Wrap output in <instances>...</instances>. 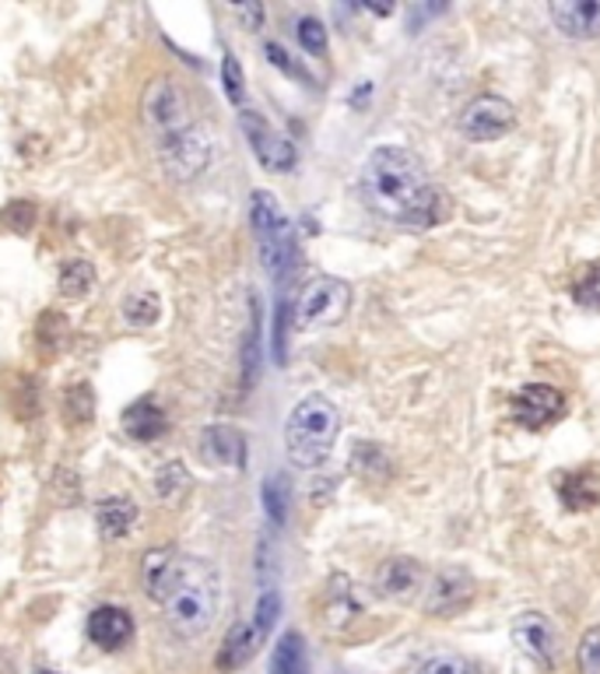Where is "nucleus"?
Returning <instances> with one entry per match:
<instances>
[{"instance_id": "1", "label": "nucleus", "mask_w": 600, "mask_h": 674, "mask_svg": "<svg viewBox=\"0 0 600 674\" xmlns=\"http://www.w3.org/2000/svg\"><path fill=\"white\" fill-rule=\"evenodd\" d=\"M362 193L372 212L404 229H432L449 212L446 193L432 183L422 158L394 144L376 148L366 158Z\"/></svg>"}, {"instance_id": "2", "label": "nucleus", "mask_w": 600, "mask_h": 674, "mask_svg": "<svg viewBox=\"0 0 600 674\" xmlns=\"http://www.w3.org/2000/svg\"><path fill=\"white\" fill-rule=\"evenodd\" d=\"M218 573L207 559H183V576H179L173 597L165 601V622L173 636L193 643L201 639L218 619Z\"/></svg>"}, {"instance_id": "3", "label": "nucleus", "mask_w": 600, "mask_h": 674, "mask_svg": "<svg viewBox=\"0 0 600 674\" xmlns=\"http://www.w3.org/2000/svg\"><path fill=\"white\" fill-rule=\"evenodd\" d=\"M341 415L323 394H309L292 408L289 422H284V449L295 468H320L330 457V449L337 443Z\"/></svg>"}, {"instance_id": "4", "label": "nucleus", "mask_w": 600, "mask_h": 674, "mask_svg": "<svg viewBox=\"0 0 600 674\" xmlns=\"http://www.w3.org/2000/svg\"><path fill=\"white\" fill-rule=\"evenodd\" d=\"M250 225L260 243V260L267 267V275L278 278L281 284H289L295 271V239L289 229V218H284L271 190L250 193Z\"/></svg>"}, {"instance_id": "5", "label": "nucleus", "mask_w": 600, "mask_h": 674, "mask_svg": "<svg viewBox=\"0 0 600 674\" xmlns=\"http://www.w3.org/2000/svg\"><path fill=\"white\" fill-rule=\"evenodd\" d=\"M155 152L162 169L169 173L176 183H193L201 179L215 162V141L201 124H190L176 133H165V138H155Z\"/></svg>"}, {"instance_id": "6", "label": "nucleus", "mask_w": 600, "mask_h": 674, "mask_svg": "<svg viewBox=\"0 0 600 674\" xmlns=\"http://www.w3.org/2000/svg\"><path fill=\"white\" fill-rule=\"evenodd\" d=\"M141 116L144 124L152 127L155 138H165V133H176L190 127V102L187 92L179 88L176 78H155L148 81L144 96H141Z\"/></svg>"}, {"instance_id": "7", "label": "nucleus", "mask_w": 600, "mask_h": 674, "mask_svg": "<svg viewBox=\"0 0 600 674\" xmlns=\"http://www.w3.org/2000/svg\"><path fill=\"white\" fill-rule=\"evenodd\" d=\"M352 306V289L341 278H312L303 295L295 303V323L309 331V327H330L337 323Z\"/></svg>"}, {"instance_id": "8", "label": "nucleus", "mask_w": 600, "mask_h": 674, "mask_svg": "<svg viewBox=\"0 0 600 674\" xmlns=\"http://www.w3.org/2000/svg\"><path fill=\"white\" fill-rule=\"evenodd\" d=\"M239 130H243L253 158H257L267 173H292L295 169V162H298L295 144L284 138L281 130L267 124L257 110H239Z\"/></svg>"}, {"instance_id": "9", "label": "nucleus", "mask_w": 600, "mask_h": 674, "mask_svg": "<svg viewBox=\"0 0 600 674\" xmlns=\"http://www.w3.org/2000/svg\"><path fill=\"white\" fill-rule=\"evenodd\" d=\"M516 127V110L513 102L502 96H477L471 99L460 113V130L468 141H499L502 133H509Z\"/></svg>"}, {"instance_id": "10", "label": "nucleus", "mask_w": 600, "mask_h": 674, "mask_svg": "<svg viewBox=\"0 0 600 674\" xmlns=\"http://www.w3.org/2000/svg\"><path fill=\"white\" fill-rule=\"evenodd\" d=\"M471 597H474L471 573H463V569H457V565H446V569H439V573L429 580L422 608H425V615L449 619V615H457L460 608H468Z\"/></svg>"}, {"instance_id": "11", "label": "nucleus", "mask_w": 600, "mask_h": 674, "mask_svg": "<svg viewBox=\"0 0 600 674\" xmlns=\"http://www.w3.org/2000/svg\"><path fill=\"white\" fill-rule=\"evenodd\" d=\"M565 415V394L548 383H531L513 394V418L523 429H545Z\"/></svg>"}, {"instance_id": "12", "label": "nucleus", "mask_w": 600, "mask_h": 674, "mask_svg": "<svg viewBox=\"0 0 600 674\" xmlns=\"http://www.w3.org/2000/svg\"><path fill=\"white\" fill-rule=\"evenodd\" d=\"M513 647L541 667H554V661H559V636H554V625L541 611H523L513 622Z\"/></svg>"}, {"instance_id": "13", "label": "nucleus", "mask_w": 600, "mask_h": 674, "mask_svg": "<svg viewBox=\"0 0 600 674\" xmlns=\"http://www.w3.org/2000/svg\"><path fill=\"white\" fill-rule=\"evenodd\" d=\"M183 576V556L173 548H152L141 559V587L155 605H165Z\"/></svg>"}, {"instance_id": "14", "label": "nucleus", "mask_w": 600, "mask_h": 674, "mask_svg": "<svg viewBox=\"0 0 600 674\" xmlns=\"http://www.w3.org/2000/svg\"><path fill=\"white\" fill-rule=\"evenodd\" d=\"M548 14L565 39H600V0H551Z\"/></svg>"}, {"instance_id": "15", "label": "nucleus", "mask_w": 600, "mask_h": 674, "mask_svg": "<svg viewBox=\"0 0 600 674\" xmlns=\"http://www.w3.org/2000/svg\"><path fill=\"white\" fill-rule=\"evenodd\" d=\"M85 633H88V639H92L99 650L113 653V650H124L127 643L133 639V619H130L127 608L102 605V608L92 611V615H88Z\"/></svg>"}, {"instance_id": "16", "label": "nucleus", "mask_w": 600, "mask_h": 674, "mask_svg": "<svg viewBox=\"0 0 600 674\" xmlns=\"http://www.w3.org/2000/svg\"><path fill=\"white\" fill-rule=\"evenodd\" d=\"M201 457L215 468H243L246 463V440L232 425H207L201 432Z\"/></svg>"}, {"instance_id": "17", "label": "nucleus", "mask_w": 600, "mask_h": 674, "mask_svg": "<svg viewBox=\"0 0 600 674\" xmlns=\"http://www.w3.org/2000/svg\"><path fill=\"white\" fill-rule=\"evenodd\" d=\"M422 583H425V573L414 559H390L376 573V590L383 597H394V601H408V597L422 590Z\"/></svg>"}, {"instance_id": "18", "label": "nucleus", "mask_w": 600, "mask_h": 674, "mask_svg": "<svg viewBox=\"0 0 600 674\" xmlns=\"http://www.w3.org/2000/svg\"><path fill=\"white\" fill-rule=\"evenodd\" d=\"M260 643H264V639L257 636V628H253V622H235V625L229 628V636H225L218 657H215V667H218L221 674H232V671H239V667H246V664H250V657L257 653Z\"/></svg>"}, {"instance_id": "19", "label": "nucleus", "mask_w": 600, "mask_h": 674, "mask_svg": "<svg viewBox=\"0 0 600 674\" xmlns=\"http://www.w3.org/2000/svg\"><path fill=\"white\" fill-rule=\"evenodd\" d=\"M124 429L130 440H141V443H152L158 440L165 429H169V418H165L162 404L155 397H141L133 400L130 408L124 411Z\"/></svg>"}, {"instance_id": "20", "label": "nucleus", "mask_w": 600, "mask_h": 674, "mask_svg": "<svg viewBox=\"0 0 600 674\" xmlns=\"http://www.w3.org/2000/svg\"><path fill=\"white\" fill-rule=\"evenodd\" d=\"M133 523H138V506H133V499H127V496H110L95 506V527L106 542L127 537L133 531Z\"/></svg>"}, {"instance_id": "21", "label": "nucleus", "mask_w": 600, "mask_h": 674, "mask_svg": "<svg viewBox=\"0 0 600 674\" xmlns=\"http://www.w3.org/2000/svg\"><path fill=\"white\" fill-rule=\"evenodd\" d=\"M358 601H355V594H352V583L344 580V576H334L327 583V590H323V622L330 628H344V625H352L358 619Z\"/></svg>"}, {"instance_id": "22", "label": "nucleus", "mask_w": 600, "mask_h": 674, "mask_svg": "<svg viewBox=\"0 0 600 674\" xmlns=\"http://www.w3.org/2000/svg\"><path fill=\"white\" fill-rule=\"evenodd\" d=\"M271 674H309L306 643L298 633H284L271 653Z\"/></svg>"}, {"instance_id": "23", "label": "nucleus", "mask_w": 600, "mask_h": 674, "mask_svg": "<svg viewBox=\"0 0 600 674\" xmlns=\"http://www.w3.org/2000/svg\"><path fill=\"white\" fill-rule=\"evenodd\" d=\"M559 496L569 509H593L600 503V478L597 474H562Z\"/></svg>"}, {"instance_id": "24", "label": "nucleus", "mask_w": 600, "mask_h": 674, "mask_svg": "<svg viewBox=\"0 0 600 674\" xmlns=\"http://www.w3.org/2000/svg\"><path fill=\"white\" fill-rule=\"evenodd\" d=\"M190 492V471L183 460H169L155 471V496L162 503H179Z\"/></svg>"}, {"instance_id": "25", "label": "nucleus", "mask_w": 600, "mask_h": 674, "mask_svg": "<svg viewBox=\"0 0 600 674\" xmlns=\"http://www.w3.org/2000/svg\"><path fill=\"white\" fill-rule=\"evenodd\" d=\"M95 289V267L88 260H67L60 267V295L64 298H85Z\"/></svg>"}, {"instance_id": "26", "label": "nucleus", "mask_w": 600, "mask_h": 674, "mask_svg": "<svg viewBox=\"0 0 600 674\" xmlns=\"http://www.w3.org/2000/svg\"><path fill=\"white\" fill-rule=\"evenodd\" d=\"M250 331L243 341V391H250V383H257L260 372V303L250 298Z\"/></svg>"}, {"instance_id": "27", "label": "nucleus", "mask_w": 600, "mask_h": 674, "mask_svg": "<svg viewBox=\"0 0 600 674\" xmlns=\"http://www.w3.org/2000/svg\"><path fill=\"white\" fill-rule=\"evenodd\" d=\"M119 313H124V320L130 327H152L162 317V298L155 292H130Z\"/></svg>"}, {"instance_id": "28", "label": "nucleus", "mask_w": 600, "mask_h": 674, "mask_svg": "<svg viewBox=\"0 0 600 674\" xmlns=\"http://www.w3.org/2000/svg\"><path fill=\"white\" fill-rule=\"evenodd\" d=\"M95 418V394L88 383H74L67 386L64 394V422L74 429V425H88Z\"/></svg>"}, {"instance_id": "29", "label": "nucleus", "mask_w": 600, "mask_h": 674, "mask_svg": "<svg viewBox=\"0 0 600 674\" xmlns=\"http://www.w3.org/2000/svg\"><path fill=\"white\" fill-rule=\"evenodd\" d=\"M260 499H264V509H267V520H271L275 527H281V523L289 520V485H284L278 474L264 478Z\"/></svg>"}, {"instance_id": "30", "label": "nucleus", "mask_w": 600, "mask_h": 674, "mask_svg": "<svg viewBox=\"0 0 600 674\" xmlns=\"http://www.w3.org/2000/svg\"><path fill=\"white\" fill-rule=\"evenodd\" d=\"M352 468L362 474V478H372V482H380V478L390 474V460L380 446H372V443H358L355 446V454H352Z\"/></svg>"}, {"instance_id": "31", "label": "nucleus", "mask_w": 600, "mask_h": 674, "mask_svg": "<svg viewBox=\"0 0 600 674\" xmlns=\"http://www.w3.org/2000/svg\"><path fill=\"white\" fill-rule=\"evenodd\" d=\"M278 619H281V597H278L275 587H264L260 601H257V611H253L250 622H253V628H257V636L267 639V636H271V628L278 625Z\"/></svg>"}, {"instance_id": "32", "label": "nucleus", "mask_w": 600, "mask_h": 674, "mask_svg": "<svg viewBox=\"0 0 600 674\" xmlns=\"http://www.w3.org/2000/svg\"><path fill=\"white\" fill-rule=\"evenodd\" d=\"M573 298L587 309H600V264H587L573 281Z\"/></svg>"}, {"instance_id": "33", "label": "nucleus", "mask_w": 600, "mask_h": 674, "mask_svg": "<svg viewBox=\"0 0 600 674\" xmlns=\"http://www.w3.org/2000/svg\"><path fill=\"white\" fill-rule=\"evenodd\" d=\"M67 338V320L60 317V313H42L39 323H36V341H39V348L42 352H56L60 344H64Z\"/></svg>"}, {"instance_id": "34", "label": "nucleus", "mask_w": 600, "mask_h": 674, "mask_svg": "<svg viewBox=\"0 0 600 674\" xmlns=\"http://www.w3.org/2000/svg\"><path fill=\"white\" fill-rule=\"evenodd\" d=\"M295 36H298V47H303L306 53H312V56L327 53V28L320 18H312V14L295 22Z\"/></svg>"}, {"instance_id": "35", "label": "nucleus", "mask_w": 600, "mask_h": 674, "mask_svg": "<svg viewBox=\"0 0 600 674\" xmlns=\"http://www.w3.org/2000/svg\"><path fill=\"white\" fill-rule=\"evenodd\" d=\"M221 85H225V96H229V102H243L246 99V74H243V64L225 50L221 56Z\"/></svg>"}, {"instance_id": "36", "label": "nucleus", "mask_w": 600, "mask_h": 674, "mask_svg": "<svg viewBox=\"0 0 600 674\" xmlns=\"http://www.w3.org/2000/svg\"><path fill=\"white\" fill-rule=\"evenodd\" d=\"M264 56L271 60V67H278L281 74H289V78H295V81H306V85H312V74L298 64V60L281 47V42H264Z\"/></svg>"}, {"instance_id": "37", "label": "nucleus", "mask_w": 600, "mask_h": 674, "mask_svg": "<svg viewBox=\"0 0 600 674\" xmlns=\"http://www.w3.org/2000/svg\"><path fill=\"white\" fill-rule=\"evenodd\" d=\"M576 657H579V671L583 674H600V625H593V628L583 633Z\"/></svg>"}, {"instance_id": "38", "label": "nucleus", "mask_w": 600, "mask_h": 674, "mask_svg": "<svg viewBox=\"0 0 600 674\" xmlns=\"http://www.w3.org/2000/svg\"><path fill=\"white\" fill-rule=\"evenodd\" d=\"M418 674H482L471 661H463V657L457 653H439L432 657V661H425L422 667H418Z\"/></svg>"}, {"instance_id": "39", "label": "nucleus", "mask_w": 600, "mask_h": 674, "mask_svg": "<svg viewBox=\"0 0 600 674\" xmlns=\"http://www.w3.org/2000/svg\"><path fill=\"white\" fill-rule=\"evenodd\" d=\"M0 221L8 225L11 232H28L36 225V204L28 201H11L4 212H0Z\"/></svg>"}, {"instance_id": "40", "label": "nucleus", "mask_w": 600, "mask_h": 674, "mask_svg": "<svg viewBox=\"0 0 600 674\" xmlns=\"http://www.w3.org/2000/svg\"><path fill=\"white\" fill-rule=\"evenodd\" d=\"M289 313H292V303L289 298H278V320H275V358L284 363V348H289Z\"/></svg>"}, {"instance_id": "41", "label": "nucleus", "mask_w": 600, "mask_h": 674, "mask_svg": "<svg viewBox=\"0 0 600 674\" xmlns=\"http://www.w3.org/2000/svg\"><path fill=\"white\" fill-rule=\"evenodd\" d=\"M232 14H239V18H243L246 28H253V33H257L260 22H264V8L260 4H239V8H232Z\"/></svg>"}, {"instance_id": "42", "label": "nucleus", "mask_w": 600, "mask_h": 674, "mask_svg": "<svg viewBox=\"0 0 600 674\" xmlns=\"http://www.w3.org/2000/svg\"><path fill=\"white\" fill-rule=\"evenodd\" d=\"M0 496H4V478H0Z\"/></svg>"}, {"instance_id": "43", "label": "nucleus", "mask_w": 600, "mask_h": 674, "mask_svg": "<svg viewBox=\"0 0 600 674\" xmlns=\"http://www.w3.org/2000/svg\"><path fill=\"white\" fill-rule=\"evenodd\" d=\"M36 674H56V671H36Z\"/></svg>"}]
</instances>
